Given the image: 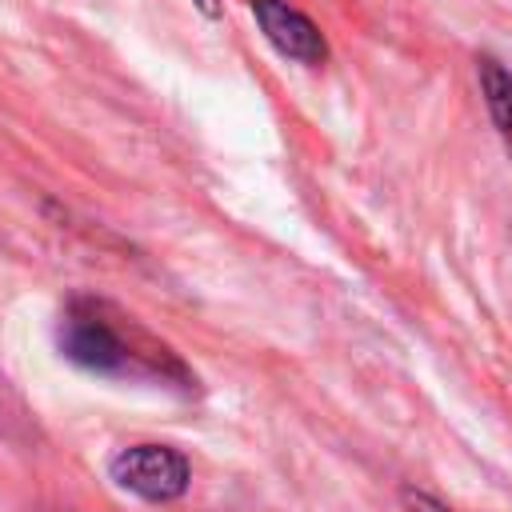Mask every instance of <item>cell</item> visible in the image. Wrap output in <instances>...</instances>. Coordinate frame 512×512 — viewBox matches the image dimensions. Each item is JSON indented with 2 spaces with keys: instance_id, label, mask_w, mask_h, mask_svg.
Masks as SVG:
<instances>
[{
  "instance_id": "6da1fadb",
  "label": "cell",
  "mask_w": 512,
  "mask_h": 512,
  "mask_svg": "<svg viewBox=\"0 0 512 512\" xmlns=\"http://www.w3.org/2000/svg\"><path fill=\"white\" fill-rule=\"evenodd\" d=\"M56 348L68 364L96 372V376L148 380V384H168L180 392L196 388V376L168 344H160L132 316H124L120 308L96 296H72L64 304L56 320Z\"/></svg>"
},
{
  "instance_id": "7a4b0ae2",
  "label": "cell",
  "mask_w": 512,
  "mask_h": 512,
  "mask_svg": "<svg viewBox=\"0 0 512 512\" xmlns=\"http://www.w3.org/2000/svg\"><path fill=\"white\" fill-rule=\"evenodd\" d=\"M108 476L116 488L152 500V504H168L180 500L192 484V468L184 460V452L168 448V444H128L108 460Z\"/></svg>"
},
{
  "instance_id": "3957f363",
  "label": "cell",
  "mask_w": 512,
  "mask_h": 512,
  "mask_svg": "<svg viewBox=\"0 0 512 512\" xmlns=\"http://www.w3.org/2000/svg\"><path fill=\"white\" fill-rule=\"evenodd\" d=\"M252 16L264 32V40L284 56V60H296V64H324L328 60V40L324 32L288 0H252Z\"/></svg>"
},
{
  "instance_id": "277c9868",
  "label": "cell",
  "mask_w": 512,
  "mask_h": 512,
  "mask_svg": "<svg viewBox=\"0 0 512 512\" xmlns=\"http://www.w3.org/2000/svg\"><path fill=\"white\" fill-rule=\"evenodd\" d=\"M476 76H480V92H484V104H488V116L512 156V72L492 60V56H480L476 60Z\"/></svg>"
},
{
  "instance_id": "5b68a950",
  "label": "cell",
  "mask_w": 512,
  "mask_h": 512,
  "mask_svg": "<svg viewBox=\"0 0 512 512\" xmlns=\"http://www.w3.org/2000/svg\"><path fill=\"white\" fill-rule=\"evenodd\" d=\"M400 500H404L408 512H452L444 500H436V496H428L420 488H400Z\"/></svg>"
},
{
  "instance_id": "8992f818",
  "label": "cell",
  "mask_w": 512,
  "mask_h": 512,
  "mask_svg": "<svg viewBox=\"0 0 512 512\" xmlns=\"http://www.w3.org/2000/svg\"><path fill=\"white\" fill-rule=\"evenodd\" d=\"M196 4H200L208 16H220V4H216V0H196Z\"/></svg>"
}]
</instances>
